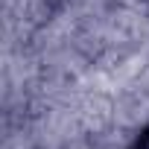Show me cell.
Returning <instances> with one entry per match:
<instances>
[{
    "mask_svg": "<svg viewBox=\"0 0 149 149\" xmlns=\"http://www.w3.org/2000/svg\"><path fill=\"white\" fill-rule=\"evenodd\" d=\"M134 149H149V132L146 134H140V140H137V146Z\"/></svg>",
    "mask_w": 149,
    "mask_h": 149,
    "instance_id": "6da1fadb",
    "label": "cell"
}]
</instances>
